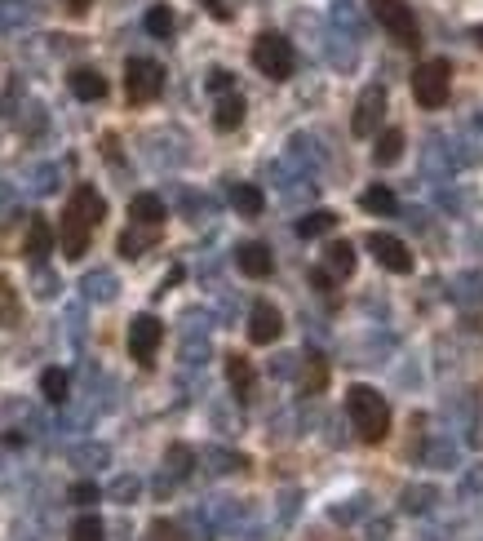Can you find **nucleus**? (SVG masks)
Returning <instances> with one entry per match:
<instances>
[{"mask_svg":"<svg viewBox=\"0 0 483 541\" xmlns=\"http://www.w3.org/2000/svg\"><path fill=\"white\" fill-rule=\"evenodd\" d=\"M103 218H107L103 196H98L94 187H76V196L67 200V213H62V231H58L62 254H67L71 262L89 254V236H94V227H98Z\"/></svg>","mask_w":483,"mask_h":541,"instance_id":"nucleus-1","label":"nucleus"},{"mask_svg":"<svg viewBox=\"0 0 483 541\" xmlns=\"http://www.w3.org/2000/svg\"><path fill=\"white\" fill-rule=\"evenodd\" d=\"M346 412H351V426L360 430L363 444H381L386 439V430H390V404L372 387H351L346 391Z\"/></svg>","mask_w":483,"mask_h":541,"instance_id":"nucleus-2","label":"nucleus"},{"mask_svg":"<svg viewBox=\"0 0 483 541\" xmlns=\"http://www.w3.org/2000/svg\"><path fill=\"white\" fill-rule=\"evenodd\" d=\"M293 62H297V54H293V45H288L279 31H262V36L253 40V67H257L266 80H288V76H293Z\"/></svg>","mask_w":483,"mask_h":541,"instance_id":"nucleus-3","label":"nucleus"},{"mask_svg":"<svg viewBox=\"0 0 483 541\" xmlns=\"http://www.w3.org/2000/svg\"><path fill=\"white\" fill-rule=\"evenodd\" d=\"M448 89H453V67H448L444 58H430V62L417 67V76H412V98H417L426 112L444 107V103H448Z\"/></svg>","mask_w":483,"mask_h":541,"instance_id":"nucleus-4","label":"nucleus"},{"mask_svg":"<svg viewBox=\"0 0 483 541\" xmlns=\"http://www.w3.org/2000/svg\"><path fill=\"white\" fill-rule=\"evenodd\" d=\"M124 94L137 107L142 103H155L164 94V67L151 62V58H129V67H124Z\"/></svg>","mask_w":483,"mask_h":541,"instance_id":"nucleus-5","label":"nucleus"},{"mask_svg":"<svg viewBox=\"0 0 483 541\" xmlns=\"http://www.w3.org/2000/svg\"><path fill=\"white\" fill-rule=\"evenodd\" d=\"M368 9H372V18H377L399 45H417V18H412V9H408L404 0H368Z\"/></svg>","mask_w":483,"mask_h":541,"instance_id":"nucleus-6","label":"nucleus"},{"mask_svg":"<svg viewBox=\"0 0 483 541\" xmlns=\"http://www.w3.org/2000/svg\"><path fill=\"white\" fill-rule=\"evenodd\" d=\"M160 342H164V324H160L155 315H137V320L129 324V355H133L137 364H151L155 351H160Z\"/></svg>","mask_w":483,"mask_h":541,"instance_id":"nucleus-7","label":"nucleus"},{"mask_svg":"<svg viewBox=\"0 0 483 541\" xmlns=\"http://www.w3.org/2000/svg\"><path fill=\"white\" fill-rule=\"evenodd\" d=\"M368 249H372V258H377L381 267L395 270V275H408V270H412V254H408V245H404L399 236L372 231V236H368Z\"/></svg>","mask_w":483,"mask_h":541,"instance_id":"nucleus-8","label":"nucleus"},{"mask_svg":"<svg viewBox=\"0 0 483 541\" xmlns=\"http://www.w3.org/2000/svg\"><path fill=\"white\" fill-rule=\"evenodd\" d=\"M279 333H284V315H279V306L257 302V306L248 311V342H253V346H271V342H279Z\"/></svg>","mask_w":483,"mask_h":541,"instance_id":"nucleus-9","label":"nucleus"},{"mask_svg":"<svg viewBox=\"0 0 483 541\" xmlns=\"http://www.w3.org/2000/svg\"><path fill=\"white\" fill-rule=\"evenodd\" d=\"M381 116H386V94L381 89H363L360 103H355V121H351L355 137H372V129L381 125Z\"/></svg>","mask_w":483,"mask_h":541,"instance_id":"nucleus-10","label":"nucleus"},{"mask_svg":"<svg viewBox=\"0 0 483 541\" xmlns=\"http://www.w3.org/2000/svg\"><path fill=\"white\" fill-rule=\"evenodd\" d=\"M236 267H240L248 279H266V275L275 270V258H271L266 245H253V240H248V245L236 249Z\"/></svg>","mask_w":483,"mask_h":541,"instance_id":"nucleus-11","label":"nucleus"},{"mask_svg":"<svg viewBox=\"0 0 483 541\" xmlns=\"http://www.w3.org/2000/svg\"><path fill=\"white\" fill-rule=\"evenodd\" d=\"M324 270H329L333 279L355 275V245H351V240H333V245L324 249Z\"/></svg>","mask_w":483,"mask_h":541,"instance_id":"nucleus-12","label":"nucleus"},{"mask_svg":"<svg viewBox=\"0 0 483 541\" xmlns=\"http://www.w3.org/2000/svg\"><path fill=\"white\" fill-rule=\"evenodd\" d=\"M49 249H54V227H49L45 218H31V227H27V245H22V254H27L31 262H45V258H49Z\"/></svg>","mask_w":483,"mask_h":541,"instance_id":"nucleus-13","label":"nucleus"},{"mask_svg":"<svg viewBox=\"0 0 483 541\" xmlns=\"http://www.w3.org/2000/svg\"><path fill=\"white\" fill-rule=\"evenodd\" d=\"M71 94L85 98V103H98V98H107V80L94 67H76L71 71Z\"/></svg>","mask_w":483,"mask_h":541,"instance_id":"nucleus-14","label":"nucleus"},{"mask_svg":"<svg viewBox=\"0 0 483 541\" xmlns=\"http://www.w3.org/2000/svg\"><path fill=\"white\" fill-rule=\"evenodd\" d=\"M129 218H133L137 227H160V222H164V204H160V196H151V191L133 196V204H129Z\"/></svg>","mask_w":483,"mask_h":541,"instance_id":"nucleus-15","label":"nucleus"},{"mask_svg":"<svg viewBox=\"0 0 483 541\" xmlns=\"http://www.w3.org/2000/svg\"><path fill=\"white\" fill-rule=\"evenodd\" d=\"M244 98L240 94H222L218 98V112H213V125L222 129V134H231V129H240V121H244Z\"/></svg>","mask_w":483,"mask_h":541,"instance_id":"nucleus-16","label":"nucleus"},{"mask_svg":"<svg viewBox=\"0 0 483 541\" xmlns=\"http://www.w3.org/2000/svg\"><path fill=\"white\" fill-rule=\"evenodd\" d=\"M227 382L240 400H253V364L244 355H227Z\"/></svg>","mask_w":483,"mask_h":541,"instance_id":"nucleus-17","label":"nucleus"},{"mask_svg":"<svg viewBox=\"0 0 483 541\" xmlns=\"http://www.w3.org/2000/svg\"><path fill=\"white\" fill-rule=\"evenodd\" d=\"M333 227H337V213H333V209H315L311 218L297 222V236H302V240H315V236H329Z\"/></svg>","mask_w":483,"mask_h":541,"instance_id":"nucleus-18","label":"nucleus"},{"mask_svg":"<svg viewBox=\"0 0 483 541\" xmlns=\"http://www.w3.org/2000/svg\"><path fill=\"white\" fill-rule=\"evenodd\" d=\"M231 204H236V213H244V218H257L266 200H262V191L253 182H240V187H231Z\"/></svg>","mask_w":483,"mask_h":541,"instance_id":"nucleus-19","label":"nucleus"},{"mask_svg":"<svg viewBox=\"0 0 483 541\" xmlns=\"http://www.w3.org/2000/svg\"><path fill=\"white\" fill-rule=\"evenodd\" d=\"M67 387H71V382H67L62 369H45V373H40V395H45L49 404H62V400H67Z\"/></svg>","mask_w":483,"mask_h":541,"instance_id":"nucleus-20","label":"nucleus"},{"mask_svg":"<svg viewBox=\"0 0 483 541\" xmlns=\"http://www.w3.org/2000/svg\"><path fill=\"white\" fill-rule=\"evenodd\" d=\"M360 204L368 209V213H395V209H399V200H395L390 187H368V191L360 196Z\"/></svg>","mask_w":483,"mask_h":541,"instance_id":"nucleus-21","label":"nucleus"},{"mask_svg":"<svg viewBox=\"0 0 483 541\" xmlns=\"http://www.w3.org/2000/svg\"><path fill=\"white\" fill-rule=\"evenodd\" d=\"M173 27H178V18H173V9H169V4L146 9V31H151V36H173Z\"/></svg>","mask_w":483,"mask_h":541,"instance_id":"nucleus-22","label":"nucleus"},{"mask_svg":"<svg viewBox=\"0 0 483 541\" xmlns=\"http://www.w3.org/2000/svg\"><path fill=\"white\" fill-rule=\"evenodd\" d=\"M404 155V134L399 129H386V134L377 137V164H395Z\"/></svg>","mask_w":483,"mask_h":541,"instance_id":"nucleus-23","label":"nucleus"},{"mask_svg":"<svg viewBox=\"0 0 483 541\" xmlns=\"http://www.w3.org/2000/svg\"><path fill=\"white\" fill-rule=\"evenodd\" d=\"M71 541H103V520L98 515H80L71 524Z\"/></svg>","mask_w":483,"mask_h":541,"instance_id":"nucleus-24","label":"nucleus"},{"mask_svg":"<svg viewBox=\"0 0 483 541\" xmlns=\"http://www.w3.org/2000/svg\"><path fill=\"white\" fill-rule=\"evenodd\" d=\"M146 541H191L173 520H155L151 529H146Z\"/></svg>","mask_w":483,"mask_h":541,"instance_id":"nucleus-25","label":"nucleus"},{"mask_svg":"<svg viewBox=\"0 0 483 541\" xmlns=\"http://www.w3.org/2000/svg\"><path fill=\"white\" fill-rule=\"evenodd\" d=\"M146 240H151V236H146L142 227H137V231H124V236H121V254H124V258H137V254L146 249Z\"/></svg>","mask_w":483,"mask_h":541,"instance_id":"nucleus-26","label":"nucleus"},{"mask_svg":"<svg viewBox=\"0 0 483 541\" xmlns=\"http://www.w3.org/2000/svg\"><path fill=\"white\" fill-rule=\"evenodd\" d=\"M85 288H89L94 297H112V293H116V279H112V275H89Z\"/></svg>","mask_w":483,"mask_h":541,"instance_id":"nucleus-27","label":"nucleus"},{"mask_svg":"<svg viewBox=\"0 0 483 541\" xmlns=\"http://www.w3.org/2000/svg\"><path fill=\"white\" fill-rule=\"evenodd\" d=\"M67 497H71L76 506H94V502H98V488H94V484H71Z\"/></svg>","mask_w":483,"mask_h":541,"instance_id":"nucleus-28","label":"nucleus"},{"mask_svg":"<svg viewBox=\"0 0 483 541\" xmlns=\"http://www.w3.org/2000/svg\"><path fill=\"white\" fill-rule=\"evenodd\" d=\"M324 378H329L324 360H320V355H311V378H306V391H320V387H324Z\"/></svg>","mask_w":483,"mask_h":541,"instance_id":"nucleus-29","label":"nucleus"},{"mask_svg":"<svg viewBox=\"0 0 483 541\" xmlns=\"http://www.w3.org/2000/svg\"><path fill=\"white\" fill-rule=\"evenodd\" d=\"M169 462H173V466H169L173 475H187V470H191V448H169Z\"/></svg>","mask_w":483,"mask_h":541,"instance_id":"nucleus-30","label":"nucleus"},{"mask_svg":"<svg viewBox=\"0 0 483 541\" xmlns=\"http://www.w3.org/2000/svg\"><path fill=\"white\" fill-rule=\"evenodd\" d=\"M430 497H435L430 488H412V493H404V506H408V511H426Z\"/></svg>","mask_w":483,"mask_h":541,"instance_id":"nucleus-31","label":"nucleus"},{"mask_svg":"<svg viewBox=\"0 0 483 541\" xmlns=\"http://www.w3.org/2000/svg\"><path fill=\"white\" fill-rule=\"evenodd\" d=\"M209 89H213V94H231V71H222V67L209 71Z\"/></svg>","mask_w":483,"mask_h":541,"instance_id":"nucleus-32","label":"nucleus"},{"mask_svg":"<svg viewBox=\"0 0 483 541\" xmlns=\"http://www.w3.org/2000/svg\"><path fill=\"white\" fill-rule=\"evenodd\" d=\"M311 284H315L320 293H329V288H333V275H329V270H311Z\"/></svg>","mask_w":483,"mask_h":541,"instance_id":"nucleus-33","label":"nucleus"},{"mask_svg":"<svg viewBox=\"0 0 483 541\" xmlns=\"http://www.w3.org/2000/svg\"><path fill=\"white\" fill-rule=\"evenodd\" d=\"M204 4H209V13H213V18H231V9H227L222 0H204Z\"/></svg>","mask_w":483,"mask_h":541,"instance_id":"nucleus-34","label":"nucleus"},{"mask_svg":"<svg viewBox=\"0 0 483 541\" xmlns=\"http://www.w3.org/2000/svg\"><path fill=\"white\" fill-rule=\"evenodd\" d=\"M62 4H67V13H89L94 0H62Z\"/></svg>","mask_w":483,"mask_h":541,"instance_id":"nucleus-35","label":"nucleus"},{"mask_svg":"<svg viewBox=\"0 0 483 541\" xmlns=\"http://www.w3.org/2000/svg\"><path fill=\"white\" fill-rule=\"evenodd\" d=\"M475 40H479V45H483V27H475Z\"/></svg>","mask_w":483,"mask_h":541,"instance_id":"nucleus-36","label":"nucleus"}]
</instances>
